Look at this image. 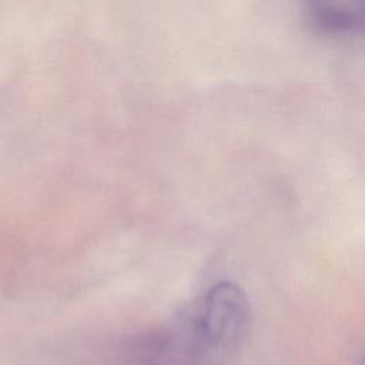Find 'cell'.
<instances>
[{"mask_svg": "<svg viewBox=\"0 0 365 365\" xmlns=\"http://www.w3.org/2000/svg\"><path fill=\"white\" fill-rule=\"evenodd\" d=\"M250 304L234 282H220L190 305L174 329L155 346L167 365H214L232 355L245 339Z\"/></svg>", "mask_w": 365, "mask_h": 365, "instance_id": "1", "label": "cell"}, {"mask_svg": "<svg viewBox=\"0 0 365 365\" xmlns=\"http://www.w3.org/2000/svg\"><path fill=\"white\" fill-rule=\"evenodd\" d=\"M311 24L327 34H352L362 27L364 0H301Z\"/></svg>", "mask_w": 365, "mask_h": 365, "instance_id": "2", "label": "cell"}]
</instances>
